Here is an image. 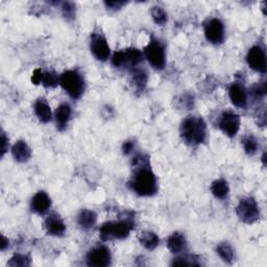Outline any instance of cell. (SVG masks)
I'll use <instances>...</instances> for the list:
<instances>
[{"label": "cell", "mask_w": 267, "mask_h": 267, "mask_svg": "<svg viewBox=\"0 0 267 267\" xmlns=\"http://www.w3.org/2000/svg\"><path fill=\"white\" fill-rule=\"evenodd\" d=\"M151 13H152V17H153L155 23L158 25H164L168 20L165 10L159 6L153 7Z\"/></svg>", "instance_id": "cell-27"}, {"label": "cell", "mask_w": 267, "mask_h": 267, "mask_svg": "<svg viewBox=\"0 0 267 267\" xmlns=\"http://www.w3.org/2000/svg\"><path fill=\"white\" fill-rule=\"evenodd\" d=\"M45 228L47 233L52 236H62L66 232L63 219L56 214H51L45 219Z\"/></svg>", "instance_id": "cell-14"}, {"label": "cell", "mask_w": 267, "mask_h": 267, "mask_svg": "<svg viewBox=\"0 0 267 267\" xmlns=\"http://www.w3.org/2000/svg\"><path fill=\"white\" fill-rule=\"evenodd\" d=\"M90 49L98 61H107L110 57L111 49L106 37L100 33H93L90 41Z\"/></svg>", "instance_id": "cell-11"}, {"label": "cell", "mask_w": 267, "mask_h": 267, "mask_svg": "<svg viewBox=\"0 0 267 267\" xmlns=\"http://www.w3.org/2000/svg\"><path fill=\"white\" fill-rule=\"evenodd\" d=\"M206 39L213 43L220 44L224 39V25L218 18H212L208 20L204 24Z\"/></svg>", "instance_id": "cell-10"}, {"label": "cell", "mask_w": 267, "mask_h": 267, "mask_svg": "<svg viewBox=\"0 0 267 267\" xmlns=\"http://www.w3.org/2000/svg\"><path fill=\"white\" fill-rule=\"evenodd\" d=\"M127 4H128V3H126V2H106V3H105V5H106V7H107L108 9L114 10V11L121 9V8H122L124 6H126Z\"/></svg>", "instance_id": "cell-32"}, {"label": "cell", "mask_w": 267, "mask_h": 267, "mask_svg": "<svg viewBox=\"0 0 267 267\" xmlns=\"http://www.w3.org/2000/svg\"><path fill=\"white\" fill-rule=\"evenodd\" d=\"M112 256L110 250L105 245H99L88 253L86 261L89 266L106 267L111 264Z\"/></svg>", "instance_id": "cell-9"}, {"label": "cell", "mask_w": 267, "mask_h": 267, "mask_svg": "<svg viewBox=\"0 0 267 267\" xmlns=\"http://www.w3.org/2000/svg\"><path fill=\"white\" fill-rule=\"evenodd\" d=\"M266 91H267L266 81L257 83V84L254 85V86L252 87V89H251V93H252L255 97H257V98L265 96Z\"/></svg>", "instance_id": "cell-30"}, {"label": "cell", "mask_w": 267, "mask_h": 267, "mask_svg": "<svg viewBox=\"0 0 267 267\" xmlns=\"http://www.w3.org/2000/svg\"><path fill=\"white\" fill-rule=\"evenodd\" d=\"M50 206L51 199L44 191H39L38 193H36L31 201L32 210L37 214H44L48 211Z\"/></svg>", "instance_id": "cell-15"}, {"label": "cell", "mask_w": 267, "mask_h": 267, "mask_svg": "<svg viewBox=\"0 0 267 267\" xmlns=\"http://www.w3.org/2000/svg\"><path fill=\"white\" fill-rule=\"evenodd\" d=\"M8 144H9V139L7 138L6 134L3 132L2 133V157L5 156V154L8 150Z\"/></svg>", "instance_id": "cell-35"}, {"label": "cell", "mask_w": 267, "mask_h": 267, "mask_svg": "<svg viewBox=\"0 0 267 267\" xmlns=\"http://www.w3.org/2000/svg\"><path fill=\"white\" fill-rule=\"evenodd\" d=\"M237 216L245 223H254L260 217V209L255 198L249 196L240 199L236 208Z\"/></svg>", "instance_id": "cell-7"}, {"label": "cell", "mask_w": 267, "mask_h": 267, "mask_svg": "<svg viewBox=\"0 0 267 267\" xmlns=\"http://www.w3.org/2000/svg\"><path fill=\"white\" fill-rule=\"evenodd\" d=\"M29 264H31V259L21 254L14 255L9 262L10 266H28Z\"/></svg>", "instance_id": "cell-28"}, {"label": "cell", "mask_w": 267, "mask_h": 267, "mask_svg": "<svg viewBox=\"0 0 267 267\" xmlns=\"http://www.w3.org/2000/svg\"><path fill=\"white\" fill-rule=\"evenodd\" d=\"M42 75H43V70L40 68H37L34 72H33V76H32V83L35 85H40L41 80H42Z\"/></svg>", "instance_id": "cell-33"}, {"label": "cell", "mask_w": 267, "mask_h": 267, "mask_svg": "<svg viewBox=\"0 0 267 267\" xmlns=\"http://www.w3.org/2000/svg\"><path fill=\"white\" fill-rule=\"evenodd\" d=\"M181 137L190 146L199 145L207 138V125L201 117L188 116L181 125Z\"/></svg>", "instance_id": "cell-2"}, {"label": "cell", "mask_w": 267, "mask_h": 267, "mask_svg": "<svg viewBox=\"0 0 267 267\" xmlns=\"http://www.w3.org/2000/svg\"><path fill=\"white\" fill-rule=\"evenodd\" d=\"M220 130L229 137H235L240 129V116L232 111H225L220 115Z\"/></svg>", "instance_id": "cell-8"}, {"label": "cell", "mask_w": 267, "mask_h": 267, "mask_svg": "<svg viewBox=\"0 0 267 267\" xmlns=\"http://www.w3.org/2000/svg\"><path fill=\"white\" fill-rule=\"evenodd\" d=\"M196 259H194L193 256H184V257H179L175 258L173 260V262L171 263V265H175V266H183V265H199V263H197L195 261Z\"/></svg>", "instance_id": "cell-31"}, {"label": "cell", "mask_w": 267, "mask_h": 267, "mask_svg": "<svg viewBox=\"0 0 267 267\" xmlns=\"http://www.w3.org/2000/svg\"><path fill=\"white\" fill-rule=\"evenodd\" d=\"M211 192L213 195L219 199H224L229 195L230 188L227 183V181L219 179L217 181H214L211 186Z\"/></svg>", "instance_id": "cell-23"}, {"label": "cell", "mask_w": 267, "mask_h": 267, "mask_svg": "<svg viewBox=\"0 0 267 267\" xmlns=\"http://www.w3.org/2000/svg\"><path fill=\"white\" fill-rule=\"evenodd\" d=\"M247 61L253 70L260 73L266 72V54L261 46L255 45L249 50Z\"/></svg>", "instance_id": "cell-12"}, {"label": "cell", "mask_w": 267, "mask_h": 267, "mask_svg": "<svg viewBox=\"0 0 267 267\" xmlns=\"http://www.w3.org/2000/svg\"><path fill=\"white\" fill-rule=\"evenodd\" d=\"M132 83L138 91H143L147 83V73L140 68H134L132 71Z\"/></svg>", "instance_id": "cell-22"}, {"label": "cell", "mask_w": 267, "mask_h": 267, "mask_svg": "<svg viewBox=\"0 0 267 267\" xmlns=\"http://www.w3.org/2000/svg\"><path fill=\"white\" fill-rule=\"evenodd\" d=\"M97 220V215L94 211L84 209L79 212L77 216V223L84 229V230H89L94 227Z\"/></svg>", "instance_id": "cell-21"}, {"label": "cell", "mask_w": 267, "mask_h": 267, "mask_svg": "<svg viewBox=\"0 0 267 267\" xmlns=\"http://www.w3.org/2000/svg\"><path fill=\"white\" fill-rule=\"evenodd\" d=\"M167 248L173 254H179L183 252L187 248L185 236L177 232L173 233L172 235L169 236V238L167 240Z\"/></svg>", "instance_id": "cell-18"}, {"label": "cell", "mask_w": 267, "mask_h": 267, "mask_svg": "<svg viewBox=\"0 0 267 267\" xmlns=\"http://www.w3.org/2000/svg\"><path fill=\"white\" fill-rule=\"evenodd\" d=\"M71 107L68 104H61L55 111V122L56 127L60 131H63L71 118Z\"/></svg>", "instance_id": "cell-17"}, {"label": "cell", "mask_w": 267, "mask_h": 267, "mask_svg": "<svg viewBox=\"0 0 267 267\" xmlns=\"http://www.w3.org/2000/svg\"><path fill=\"white\" fill-rule=\"evenodd\" d=\"M135 228L132 219H121L118 221H107L99 228V237L104 241L112 239H125Z\"/></svg>", "instance_id": "cell-3"}, {"label": "cell", "mask_w": 267, "mask_h": 267, "mask_svg": "<svg viewBox=\"0 0 267 267\" xmlns=\"http://www.w3.org/2000/svg\"><path fill=\"white\" fill-rule=\"evenodd\" d=\"M143 60L142 52L137 48H128L116 51L112 56V64L116 68H135Z\"/></svg>", "instance_id": "cell-5"}, {"label": "cell", "mask_w": 267, "mask_h": 267, "mask_svg": "<svg viewBox=\"0 0 267 267\" xmlns=\"http://www.w3.org/2000/svg\"><path fill=\"white\" fill-rule=\"evenodd\" d=\"M7 245H9V240L3 235L2 236V250L5 251L7 249Z\"/></svg>", "instance_id": "cell-36"}, {"label": "cell", "mask_w": 267, "mask_h": 267, "mask_svg": "<svg viewBox=\"0 0 267 267\" xmlns=\"http://www.w3.org/2000/svg\"><path fill=\"white\" fill-rule=\"evenodd\" d=\"M62 13L63 16L71 21L75 18V14H76V9H75V5L73 3H64L62 5Z\"/></svg>", "instance_id": "cell-29"}, {"label": "cell", "mask_w": 267, "mask_h": 267, "mask_svg": "<svg viewBox=\"0 0 267 267\" xmlns=\"http://www.w3.org/2000/svg\"><path fill=\"white\" fill-rule=\"evenodd\" d=\"M41 84L46 88H54L60 84V76L52 71H43Z\"/></svg>", "instance_id": "cell-26"}, {"label": "cell", "mask_w": 267, "mask_h": 267, "mask_svg": "<svg viewBox=\"0 0 267 267\" xmlns=\"http://www.w3.org/2000/svg\"><path fill=\"white\" fill-rule=\"evenodd\" d=\"M133 167H135L130 186L140 196H152L158 191L157 177L153 172L150 159L144 155H137L133 159Z\"/></svg>", "instance_id": "cell-1"}, {"label": "cell", "mask_w": 267, "mask_h": 267, "mask_svg": "<svg viewBox=\"0 0 267 267\" xmlns=\"http://www.w3.org/2000/svg\"><path fill=\"white\" fill-rule=\"evenodd\" d=\"M229 95L232 104L238 108H245L248 105V92L243 86L233 83L229 88Z\"/></svg>", "instance_id": "cell-13"}, {"label": "cell", "mask_w": 267, "mask_h": 267, "mask_svg": "<svg viewBox=\"0 0 267 267\" xmlns=\"http://www.w3.org/2000/svg\"><path fill=\"white\" fill-rule=\"evenodd\" d=\"M35 113L38 119L43 124L49 122L52 118L51 109L45 98L37 99V101L35 102Z\"/></svg>", "instance_id": "cell-19"}, {"label": "cell", "mask_w": 267, "mask_h": 267, "mask_svg": "<svg viewBox=\"0 0 267 267\" xmlns=\"http://www.w3.org/2000/svg\"><path fill=\"white\" fill-rule=\"evenodd\" d=\"M12 154L14 159L19 163L27 162L32 157L31 148H29L27 143L23 140H19L14 144L12 148Z\"/></svg>", "instance_id": "cell-16"}, {"label": "cell", "mask_w": 267, "mask_h": 267, "mask_svg": "<svg viewBox=\"0 0 267 267\" xmlns=\"http://www.w3.org/2000/svg\"><path fill=\"white\" fill-rule=\"evenodd\" d=\"M242 144L245 153L249 156H254L258 152V148H259L258 140L253 135H249L244 137L242 140Z\"/></svg>", "instance_id": "cell-25"}, {"label": "cell", "mask_w": 267, "mask_h": 267, "mask_svg": "<svg viewBox=\"0 0 267 267\" xmlns=\"http://www.w3.org/2000/svg\"><path fill=\"white\" fill-rule=\"evenodd\" d=\"M60 85L66 93L73 99H78L85 91V81L75 70H68L60 76Z\"/></svg>", "instance_id": "cell-4"}, {"label": "cell", "mask_w": 267, "mask_h": 267, "mask_svg": "<svg viewBox=\"0 0 267 267\" xmlns=\"http://www.w3.org/2000/svg\"><path fill=\"white\" fill-rule=\"evenodd\" d=\"M144 55L155 69L162 70L166 65L165 47L159 40H152L144 48Z\"/></svg>", "instance_id": "cell-6"}, {"label": "cell", "mask_w": 267, "mask_h": 267, "mask_svg": "<svg viewBox=\"0 0 267 267\" xmlns=\"http://www.w3.org/2000/svg\"><path fill=\"white\" fill-rule=\"evenodd\" d=\"M216 253L227 263H232L235 258L234 250L228 242L219 243L216 248Z\"/></svg>", "instance_id": "cell-24"}, {"label": "cell", "mask_w": 267, "mask_h": 267, "mask_svg": "<svg viewBox=\"0 0 267 267\" xmlns=\"http://www.w3.org/2000/svg\"><path fill=\"white\" fill-rule=\"evenodd\" d=\"M139 241L145 249L153 251L159 245L160 238L159 236L154 232L144 231L139 235Z\"/></svg>", "instance_id": "cell-20"}, {"label": "cell", "mask_w": 267, "mask_h": 267, "mask_svg": "<svg viewBox=\"0 0 267 267\" xmlns=\"http://www.w3.org/2000/svg\"><path fill=\"white\" fill-rule=\"evenodd\" d=\"M135 147V143L133 141H127L124 143L122 145V152L125 155H129L134 151Z\"/></svg>", "instance_id": "cell-34"}]
</instances>
